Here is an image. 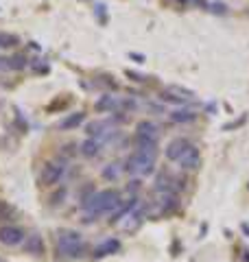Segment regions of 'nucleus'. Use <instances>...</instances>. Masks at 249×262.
Here are the masks:
<instances>
[{
    "label": "nucleus",
    "instance_id": "2eb2a0df",
    "mask_svg": "<svg viewBox=\"0 0 249 262\" xmlns=\"http://www.w3.org/2000/svg\"><path fill=\"white\" fill-rule=\"evenodd\" d=\"M107 127H110V122H105V120H94V122H88L86 134H88L90 138L105 136V134H107Z\"/></svg>",
    "mask_w": 249,
    "mask_h": 262
},
{
    "label": "nucleus",
    "instance_id": "1a4fd4ad",
    "mask_svg": "<svg viewBox=\"0 0 249 262\" xmlns=\"http://www.w3.org/2000/svg\"><path fill=\"white\" fill-rule=\"evenodd\" d=\"M24 249H27V253H31V256H42V253H44V238L35 232L29 234L27 241H24Z\"/></svg>",
    "mask_w": 249,
    "mask_h": 262
},
{
    "label": "nucleus",
    "instance_id": "a878e982",
    "mask_svg": "<svg viewBox=\"0 0 249 262\" xmlns=\"http://www.w3.org/2000/svg\"><path fill=\"white\" fill-rule=\"evenodd\" d=\"M173 3H177V5H188L190 0H173Z\"/></svg>",
    "mask_w": 249,
    "mask_h": 262
},
{
    "label": "nucleus",
    "instance_id": "aec40b11",
    "mask_svg": "<svg viewBox=\"0 0 249 262\" xmlns=\"http://www.w3.org/2000/svg\"><path fill=\"white\" fill-rule=\"evenodd\" d=\"M15 210L7 201H0V221H13Z\"/></svg>",
    "mask_w": 249,
    "mask_h": 262
},
{
    "label": "nucleus",
    "instance_id": "412c9836",
    "mask_svg": "<svg viewBox=\"0 0 249 262\" xmlns=\"http://www.w3.org/2000/svg\"><path fill=\"white\" fill-rule=\"evenodd\" d=\"M114 105H116V101H114L112 96H103L101 101H96V110H98V112H105V110L114 107Z\"/></svg>",
    "mask_w": 249,
    "mask_h": 262
},
{
    "label": "nucleus",
    "instance_id": "b1692460",
    "mask_svg": "<svg viewBox=\"0 0 249 262\" xmlns=\"http://www.w3.org/2000/svg\"><path fill=\"white\" fill-rule=\"evenodd\" d=\"M96 15H101V18L105 20V5H98L96 7Z\"/></svg>",
    "mask_w": 249,
    "mask_h": 262
},
{
    "label": "nucleus",
    "instance_id": "f257e3e1",
    "mask_svg": "<svg viewBox=\"0 0 249 262\" xmlns=\"http://www.w3.org/2000/svg\"><path fill=\"white\" fill-rule=\"evenodd\" d=\"M120 194L114 190V188H105V190H98L92 192L86 201L81 203V208L88 212L90 216H98V214H105V212H114L116 208L120 206Z\"/></svg>",
    "mask_w": 249,
    "mask_h": 262
},
{
    "label": "nucleus",
    "instance_id": "f3484780",
    "mask_svg": "<svg viewBox=\"0 0 249 262\" xmlns=\"http://www.w3.org/2000/svg\"><path fill=\"white\" fill-rule=\"evenodd\" d=\"M27 63H29V59L24 55H13V57L7 59V68H11V70H24V68H27Z\"/></svg>",
    "mask_w": 249,
    "mask_h": 262
},
{
    "label": "nucleus",
    "instance_id": "ddd939ff",
    "mask_svg": "<svg viewBox=\"0 0 249 262\" xmlns=\"http://www.w3.org/2000/svg\"><path fill=\"white\" fill-rule=\"evenodd\" d=\"M101 151V140H96V138H88V140H83L79 144V153L83 158H94Z\"/></svg>",
    "mask_w": 249,
    "mask_h": 262
},
{
    "label": "nucleus",
    "instance_id": "20e7f679",
    "mask_svg": "<svg viewBox=\"0 0 249 262\" xmlns=\"http://www.w3.org/2000/svg\"><path fill=\"white\" fill-rule=\"evenodd\" d=\"M64 164L61 162H46L44 168H42L39 173V184L46 186V188H53L59 184V179L64 177Z\"/></svg>",
    "mask_w": 249,
    "mask_h": 262
},
{
    "label": "nucleus",
    "instance_id": "39448f33",
    "mask_svg": "<svg viewBox=\"0 0 249 262\" xmlns=\"http://www.w3.org/2000/svg\"><path fill=\"white\" fill-rule=\"evenodd\" d=\"M27 241V234H24V229L18 227V225H3L0 227V243L5 245V247H18Z\"/></svg>",
    "mask_w": 249,
    "mask_h": 262
},
{
    "label": "nucleus",
    "instance_id": "f8f14e48",
    "mask_svg": "<svg viewBox=\"0 0 249 262\" xmlns=\"http://www.w3.org/2000/svg\"><path fill=\"white\" fill-rule=\"evenodd\" d=\"M136 136L157 140V136H160V129H157V125H155V122H151V120H140L138 125H136Z\"/></svg>",
    "mask_w": 249,
    "mask_h": 262
},
{
    "label": "nucleus",
    "instance_id": "9b49d317",
    "mask_svg": "<svg viewBox=\"0 0 249 262\" xmlns=\"http://www.w3.org/2000/svg\"><path fill=\"white\" fill-rule=\"evenodd\" d=\"M83 122H86V112H72V114H68V116L59 122V129L61 131H70V129L81 127Z\"/></svg>",
    "mask_w": 249,
    "mask_h": 262
},
{
    "label": "nucleus",
    "instance_id": "9d476101",
    "mask_svg": "<svg viewBox=\"0 0 249 262\" xmlns=\"http://www.w3.org/2000/svg\"><path fill=\"white\" fill-rule=\"evenodd\" d=\"M120 249V243L116 241V238H107L103 241L101 245H96L94 247V258H107V256H112V253H116Z\"/></svg>",
    "mask_w": 249,
    "mask_h": 262
},
{
    "label": "nucleus",
    "instance_id": "4be33fe9",
    "mask_svg": "<svg viewBox=\"0 0 249 262\" xmlns=\"http://www.w3.org/2000/svg\"><path fill=\"white\" fill-rule=\"evenodd\" d=\"M127 190H129V192H136V190H140V182H138V179H134V182H129Z\"/></svg>",
    "mask_w": 249,
    "mask_h": 262
},
{
    "label": "nucleus",
    "instance_id": "5701e85b",
    "mask_svg": "<svg viewBox=\"0 0 249 262\" xmlns=\"http://www.w3.org/2000/svg\"><path fill=\"white\" fill-rule=\"evenodd\" d=\"M212 11H214V13H225V11H227V7L217 3V5H212Z\"/></svg>",
    "mask_w": 249,
    "mask_h": 262
},
{
    "label": "nucleus",
    "instance_id": "7ed1b4c3",
    "mask_svg": "<svg viewBox=\"0 0 249 262\" xmlns=\"http://www.w3.org/2000/svg\"><path fill=\"white\" fill-rule=\"evenodd\" d=\"M153 168H155V160L149 158V155L138 153V151L131 153L127 162H125V170L131 175H151Z\"/></svg>",
    "mask_w": 249,
    "mask_h": 262
},
{
    "label": "nucleus",
    "instance_id": "4468645a",
    "mask_svg": "<svg viewBox=\"0 0 249 262\" xmlns=\"http://www.w3.org/2000/svg\"><path fill=\"white\" fill-rule=\"evenodd\" d=\"M160 206H162L164 212H173V210L179 206L177 194L173 192V190H164V192H160Z\"/></svg>",
    "mask_w": 249,
    "mask_h": 262
},
{
    "label": "nucleus",
    "instance_id": "0eeeda50",
    "mask_svg": "<svg viewBox=\"0 0 249 262\" xmlns=\"http://www.w3.org/2000/svg\"><path fill=\"white\" fill-rule=\"evenodd\" d=\"M136 142V151L142 153V155H149V158H157V140H151V138H142V136H136L134 138Z\"/></svg>",
    "mask_w": 249,
    "mask_h": 262
},
{
    "label": "nucleus",
    "instance_id": "dca6fc26",
    "mask_svg": "<svg viewBox=\"0 0 249 262\" xmlns=\"http://www.w3.org/2000/svg\"><path fill=\"white\" fill-rule=\"evenodd\" d=\"M197 118V114L193 110H175L171 112V120L173 122H193Z\"/></svg>",
    "mask_w": 249,
    "mask_h": 262
},
{
    "label": "nucleus",
    "instance_id": "a211bd4d",
    "mask_svg": "<svg viewBox=\"0 0 249 262\" xmlns=\"http://www.w3.org/2000/svg\"><path fill=\"white\" fill-rule=\"evenodd\" d=\"M120 164H107V166L103 168V177L105 179H110V182H116L118 179V175H120Z\"/></svg>",
    "mask_w": 249,
    "mask_h": 262
},
{
    "label": "nucleus",
    "instance_id": "393cba45",
    "mask_svg": "<svg viewBox=\"0 0 249 262\" xmlns=\"http://www.w3.org/2000/svg\"><path fill=\"white\" fill-rule=\"evenodd\" d=\"M190 3H195L197 7H201V9H208V3H205V0H190Z\"/></svg>",
    "mask_w": 249,
    "mask_h": 262
},
{
    "label": "nucleus",
    "instance_id": "423d86ee",
    "mask_svg": "<svg viewBox=\"0 0 249 262\" xmlns=\"http://www.w3.org/2000/svg\"><path fill=\"white\" fill-rule=\"evenodd\" d=\"M188 149H190V142L186 140V138H175V140L169 142L164 155H166V160H169V162H179L181 155H184Z\"/></svg>",
    "mask_w": 249,
    "mask_h": 262
},
{
    "label": "nucleus",
    "instance_id": "6e6552de",
    "mask_svg": "<svg viewBox=\"0 0 249 262\" xmlns=\"http://www.w3.org/2000/svg\"><path fill=\"white\" fill-rule=\"evenodd\" d=\"M181 168L184 170H197L199 166H201V155H199V149H195V146H190V149L181 155Z\"/></svg>",
    "mask_w": 249,
    "mask_h": 262
},
{
    "label": "nucleus",
    "instance_id": "f03ea898",
    "mask_svg": "<svg viewBox=\"0 0 249 262\" xmlns=\"http://www.w3.org/2000/svg\"><path fill=\"white\" fill-rule=\"evenodd\" d=\"M57 247H59V253L64 258L70 260H79L88 251V245L83 243V236L77 229H59L57 232Z\"/></svg>",
    "mask_w": 249,
    "mask_h": 262
},
{
    "label": "nucleus",
    "instance_id": "6ab92c4d",
    "mask_svg": "<svg viewBox=\"0 0 249 262\" xmlns=\"http://www.w3.org/2000/svg\"><path fill=\"white\" fill-rule=\"evenodd\" d=\"M18 35H13V33H0V48H13L18 46Z\"/></svg>",
    "mask_w": 249,
    "mask_h": 262
}]
</instances>
